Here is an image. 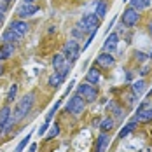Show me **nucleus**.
Returning <instances> with one entry per match:
<instances>
[{
  "label": "nucleus",
  "mask_w": 152,
  "mask_h": 152,
  "mask_svg": "<svg viewBox=\"0 0 152 152\" xmlns=\"http://www.w3.org/2000/svg\"><path fill=\"white\" fill-rule=\"evenodd\" d=\"M33 103H35V93H26L23 98H19V102L16 103L14 110H12V117L16 119V122L23 121L30 114Z\"/></svg>",
  "instance_id": "f257e3e1"
},
{
  "label": "nucleus",
  "mask_w": 152,
  "mask_h": 152,
  "mask_svg": "<svg viewBox=\"0 0 152 152\" xmlns=\"http://www.w3.org/2000/svg\"><path fill=\"white\" fill-rule=\"evenodd\" d=\"M53 68H54V72H60L63 77H66V74L70 72V60L63 53L54 54L53 56Z\"/></svg>",
  "instance_id": "f03ea898"
},
{
  "label": "nucleus",
  "mask_w": 152,
  "mask_h": 152,
  "mask_svg": "<svg viewBox=\"0 0 152 152\" xmlns=\"http://www.w3.org/2000/svg\"><path fill=\"white\" fill-rule=\"evenodd\" d=\"M84 107H86L84 98L77 93V94H74V96L68 100V103H66V112H72L74 115H79V114L84 112Z\"/></svg>",
  "instance_id": "7ed1b4c3"
},
{
  "label": "nucleus",
  "mask_w": 152,
  "mask_h": 152,
  "mask_svg": "<svg viewBox=\"0 0 152 152\" xmlns=\"http://www.w3.org/2000/svg\"><path fill=\"white\" fill-rule=\"evenodd\" d=\"M80 26H82V31H93L98 30V26H100V18L96 14H86L82 16V19H80Z\"/></svg>",
  "instance_id": "20e7f679"
},
{
  "label": "nucleus",
  "mask_w": 152,
  "mask_h": 152,
  "mask_svg": "<svg viewBox=\"0 0 152 152\" xmlns=\"http://www.w3.org/2000/svg\"><path fill=\"white\" fill-rule=\"evenodd\" d=\"M77 93L86 100V102H94L96 98H98V91H96V88L93 86V84H79L77 86Z\"/></svg>",
  "instance_id": "39448f33"
},
{
  "label": "nucleus",
  "mask_w": 152,
  "mask_h": 152,
  "mask_svg": "<svg viewBox=\"0 0 152 152\" xmlns=\"http://www.w3.org/2000/svg\"><path fill=\"white\" fill-rule=\"evenodd\" d=\"M37 12H39V5L33 4V2H23V4L16 9V14L19 16V19L30 18V16L37 14Z\"/></svg>",
  "instance_id": "423d86ee"
},
{
  "label": "nucleus",
  "mask_w": 152,
  "mask_h": 152,
  "mask_svg": "<svg viewBox=\"0 0 152 152\" xmlns=\"http://www.w3.org/2000/svg\"><path fill=\"white\" fill-rule=\"evenodd\" d=\"M61 53H63L70 61H75L77 58H79V54H80V46H79L77 40H68V42H65Z\"/></svg>",
  "instance_id": "0eeeda50"
},
{
  "label": "nucleus",
  "mask_w": 152,
  "mask_h": 152,
  "mask_svg": "<svg viewBox=\"0 0 152 152\" xmlns=\"http://www.w3.org/2000/svg\"><path fill=\"white\" fill-rule=\"evenodd\" d=\"M121 21H122V25H126V26H135L138 21H140V12H138L135 7H128L122 12Z\"/></svg>",
  "instance_id": "6e6552de"
},
{
  "label": "nucleus",
  "mask_w": 152,
  "mask_h": 152,
  "mask_svg": "<svg viewBox=\"0 0 152 152\" xmlns=\"http://www.w3.org/2000/svg\"><path fill=\"white\" fill-rule=\"evenodd\" d=\"M137 122H147V121H152V105L143 102L142 105L138 107V112L137 115L133 117Z\"/></svg>",
  "instance_id": "1a4fd4ad"
},
{
  "label": "nucleus",
  "mask_w": 152,
  "mask_h": 152,
  "mask_svg": "<svg viewBox=\"0 0 152 152\" xmlns=\"http://www.w3.org/2000/svg\"><path fill=\"white\" fill-rule=\"evenodd\" d=\"M96 65L102 66V68H112V66L115 65V58L112 56V53H105V51H103L102 54H98Z\"/></svg>",
  "instance_id": "9d476101"
},
{
  "label": "nucleus",
  "mask_w": 152,
  "mask_h": 152,
  "mask_svg": "<svg viewBox=\"0 0 152 152\" xmlns=\"http://www.w3.org/2000/svg\"><path fill=\"white\" fill-rule=\"evenodd\" d=\"M9 28H11V30H14L16 33H18V35H21V37H25V35L28 33V30H30L28 23H26V21H23V19H16V21H12Z\"/></svg>",
  "instance_id": "9b49d317"
},
{
  "label": "nucleus",
  "mask_w": 152,
  "mask_h": 152,
  "mask_svg": "<svg viewBox=\"0 0 152 152\" xmlns=\"http://www.w3.org/2000/svg\"><path fill=\"white\" fill-rule=\"evenodd\" d=\"M117 42H119V37L117 33H110L105 39V44H103V51L105 53H114L117 49Z\"/></svg>",
  "instance_id": "f8f14e48"
},
{
  "label": "nucleus",
  "mask_w": 152,
  "mask_h": 152,
  "mask_svg": "<svg viewBox=\"0 0 152 152\" xmlns=\"http://www.w3.org/2000/svg\"><path fill=\"white\" fill-rule=\"evenodd\" d=\"M108 143H110V137L102 131L98 140H96V152H105L107 147H108Z\"/></svg>",
  "instance_id": "ddd939ff"
},
{
  "label": "nucleus",
  "mask_w": 152,
  "mask_h": 152,
  "mask_svg": "<svg viewBox=\"0 0 152 152\" xmlns=\"http://www.w3.org/2000/svg\"><path fill=\"white\" fill-rule=\"evenodd\" d=\"M12 53H14V46H12L11 42H4V44L0 46V61L11 58V56H12Z\"/></svg>",
  "instance_id": "4468645a"
},
{
  "label": "nucleus",
  "mask_w": 152,
  "mask_h": 152,
  "mask_svg": "<svg viewBox=\"0 0 152 152\" xmlns=\"http://www.w3.org/2000/svg\"><path fill=\"white\" fill-rule=\"evenodd\" d=\"M100 79H102V74H100V70H96V66H93L88 70V74H86V80L89 82V84H98L100 82Z\"/></svg>",
  "instance_id": "2eb2a0df"
},
{
  "label": "nucleus",
  "mask_w": 152,
  "mask_h": 152,
  "mask_svg": "<svg viewBox=\"0 0 152 152\" xmlns=\"http://www.w3.org/2000/svg\"><path fill=\"white\" fill-rule=\"evenodd\" d=\"M2 40L4 42H19L21 40V35H18L14 30H11V28H7V30L4 31V35H2Z\"/></svg>",
  "instance_id": "dca6fc26"
},
{
  "label": "nucleus",
  "mask_w": 152,
  "mask_h": 152,
  "mask_svg": "<svg viewBox=\"0 0 152 152\" xmlns=\"http://www.w3.org/2000/svg\"><path fill=\"white\" fill-rule=\"evenodd\" d=\"M63 79H65V77L61 75L60 72H54V74H53V75L49 77V80H47V84H49V86H51V88H54V89H56V88H58V86H60L61 82H63Z\"/></svg>",
  "instance_id": "f3484780"
},
{
  "label": "nucleus",
  "mask_w": 152,
  "mask_h": 152,
  "mask_svg": "<svg viewBox=\"0 0 152 152\" xmlns=\"http://www.w3.org/2000/svg\"><path fill=\"white\" fill-rule=\"evenodd\" d=\"M107 7H108V5H107V0H98V2H96V12H94V14L98 16L100 19H102V18H105Z\"/></svg>",
  "instance_id": "a211bd4d"
},
{
  "label": "nucleus",
  "mask_w": 152,
  "mask_h": 152,
  "mask_svg": "<svg viewBox=\"0 0 152 152\" xmlns=\"http://www.w3.org/2000/svg\"><path fill=\"white\" fill-rule=\"evenodd\" d=\"M131 89H133V93H135L137 96H140L142 93L145 91V80H143V79H138V80H135V82L131 84Z\"/></svg>",
  "instance_id": "6ab92c4d"
},
{
  "label": "nucleus",
  "mask_w": 152,
  "mask_h": 152,
  "mask_svg": "<svg viewBox=\"0 0 152 152\" xmlns=\"http://www.w3.org/2000/svg\"><path fill=\"white\" fill-rule=\"evenodd\" d=\"M108 108H110V112L114 114V117H115V119H122V117H124V112H122V108L117 105L115 102H110V103H108Z\"/></svg>",
  "instance_id": "aec40b11"
},
{
  "label": "nucleus",
  "mask_w": 152,
  "mask_h": 152,
  "mask_svg": "<svg viewBox=\"0 0 152 152\" xmlns=\"http://www.w3.org/2000/svg\"><path fill=\"white\" fill-rule=\"evenodd\" d=\"M135 126H137V121H135V119H133L131 122H128V124H126V126L122 128L121 131H119V138H124V137H128V135H129V133H131V131L135 129Z\"/></svg>",
  "instance_id": "412c9836"
},
{
  "label": "nucleus",
  "mask_w": 152,
  "mask_h": 152,
  "mask_svg": "<svg viewBox=\"0 0 152 152\" xmlns=\"http://www.w3.org/2000/svg\"><path fill=\"white\" fill-rule=\"evenodd\" d=\"M131 2V7H135L137 11H142V9H147L151 5V0H129Z\"/></svg>",
  "instance_id": "4be33fe9"
},
{
  "label": "nucleus",
  "mask_w": 152,
  "mask_h": 152,
  "mask_svg": "<svg viewBox=\"0 0 152 152\" xmlns=\"http://www.w3.org/2000/svg\"><path fill=\"white\" fill-rule=\"evenodd\" d=\"M112 128H114V119H112V117H107V119H103V121L100 122V129H102L103 133L112 131Z\"/></svg>",
  "instance_id": "5701e85b"
},
{
  "label": "nucleus",
  "mask_w": 152,
  "mask_h": 152,
  "mask_svg": "<svg viewBox=\"0 0 152 152\" xmlns=\"http://www.w3.org/2000/svg\"><path fill=\"white\" fill-rule=\"evenodd\" d=\"M30 138H31V133H28L26 137L23 138V140H21L19 143H18V147H16V152H23V149H25V147L28 145V142H30Z\"/></svg>",
  "instance_id": "b1692460"
},
{
  "label": "nucleus",
  "mask_w": 152,
  "mask_h": 152,
  "mask_svg": "<svg viewBox=\"0 0 152 152\" xmlns=\"http://www.w3.org/2000/svg\"><path fill=\"white\" fill-rule=\"evenodd\" d=\"M58 135H60V126H58V124H54V126L49 129V133L46 135V140H51V138L58 137Z\"/></svg>",
  "instance_id": "393cba45"
},
{
  "label": "nucleus",
  "mask_w": 152,
  "mask_h": 152,
  "mask_svg": "<svg viewBox=\"0 0 152 152\" xmlns=\"http://www.w3.org/2000/svg\"><path fill=\"white\" fill-rule=\"evenodd\" d=\"M16 94H18V84H12L11 89H9V94H7V102H9V103L16 100Z\"/></svg>",
  "instance_id": "a878e982"
},
{
  "label": "nucleus",
  "mask_w": 152,
  "mask_h": 152,
  "mask_svg": "<svg viewBox=\"0 0 152 152\" xmlns=\"http://www.w3.org/2000/svg\"><path fill=\"white\" fill-rule=\"evenodd\" d=\"M49 129V122H44L40 128H39V137H46V131Z\"/></svg>",
  "instance_id": "bb28decb"
},
{
  "label": "nucleus",
  "mask_w": 152,
  "mask_h": 152,
  "mask_svg": "<svg viewBox=\"0 0 152 152\" xmlns=\"http://www.w3.org/2000/svg\"><path fill=\"white\" fill-rule=\"evenodd\" d=\"M135 56H137V60H140V61L145 60V54H143L142 51H137V53H135Z\"/></svg>",
  "instance_id": "cd10ccee"
},
{
  "label": "nucleus",
  "mask_w": 152,
  "mask_h": 152,
  "mask_svg": "<svg viewBox=\"0 0 152 152\" xmlns=\"http://www.w3.org/2000/svg\"><path fill=\"white\" fill-rule=\"evenodd\" d=\"M35 151H37V145H35V143L30 145V151H28V152H35Z\"/></svg>",
  "instance_id": "c85d7f7f"
},
{
  "label": "nucleus",
  "mask_w": 152,
  "mask_h": 152,
  "mask_svg": "<svg viewBox=\"0 0 152 152\" xmlns=\"http://www.w3.org/2000/svg\"><path fill=\"white\" fill-rule=\"evenodd\" d=\"M4 23V11H0V25Z\"/></svg>",
  "instance_id": "c756f323"
},
{
  "label": "nucleus",
  "mask_w": 152,
  "mask_h": 152,
  "mask_svg": "<svg viewBox=\"0 0 152 152\" xmlns=\"http://www.w3.org/2000/svg\"><path fill=\"white\" fill-rule=\"evenodd\" d=\"M147 28H149V33H151V35H152V23H151V25H149V26H147Z\"/></svg>",
  "instance_id": "7c9ffc66"
},
{
  "label": "nucleus",
  "mask_w": 152,
  "mask_h": 152,
  "mask_svg": "<svg viewBox=\"0 0 152 152\" xmlns=\"http://www.w3.org/2000/svg\"><path fill=\"white\" fill-rule=\"evenodd\" d=\"M2 70H4V68H2V63H0V75H2Z\"/></svg>",
  "instance_id": "2f4dec72"
},
{
  "label": "nucleus",
  "mask_w": 152,
  "mask_h": 152,
  "mask_svg": "<svg viewBox=\"0 0 152 152\" xmlns=\"http://www.w3.org/2000/svg\"><path fill=\"white\" fill-rule=\"evenodd\" d=\"M23 2H33V4H35V0H23Z\"/></svg>",
  "instance_id": "473e14b6"
},
{
  "label": "nucleus",
  "mask_w": 152,
  "mask_h": 152,
  "mask_svg": "<svg viewBox=\"0 0 152 152\" xmlns=\"http://www.w3.org/2000/svg\"><path fill=\"white\" fill-rule=\"evenodd\" d=\"M149 58H151V60H152V51H151V54H149Z\"/></svg>",
  "instance_id": "72a5a7b5"
},
{
  "label": "nucleus",
  "mask_w": 152,
  "mask_h": 152,
  "mask_svg": "<svg viewBox=\"0 0 152 152\" xmlns=\"http://www.w3.org/2000/svg\"><path fill=\"white\" fill-rule=\"evenodd\" d=\"M5 2H11V0H5Z\"/></svg>",
  "instance_id": "f704fd0d"
},
{
  "label": "nucleus",
  "mask_w": 152,
  "mask_h": 152,
  "mask_svg": "<svg viewBox=\"0 0 152 152\" xmlns=\"http://www.w3.org/2000/svg\"><path fill=\"white\" fill-rule=\"evenodd\" d=\"M124 2H128V0H124Z\"/></svg>",
  "instance_id": "c9c22d12"
}]
</instances>
